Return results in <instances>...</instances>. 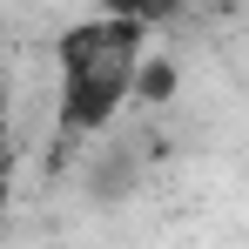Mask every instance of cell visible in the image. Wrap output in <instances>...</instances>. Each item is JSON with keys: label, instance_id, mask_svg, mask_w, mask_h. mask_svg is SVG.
<instances>
[{"label": "cell", "instance_id": "1", "mask_svg": "<svg viewBox=\"0 0 249 249\" xmlns=\"http://www.w3.org/2000/svg\"><path fill=\"white\" fill-rule=\"evenodd\" d=\"M148 34L155 27H142L128 14H101V20H81V27L54 34V68H61V88H54V155H47L54 168L128 108V74H135V54L148 47Z\"/></svg>", "mask_w": 249, "mask_h": 249}, {"label": "cell", "instance_id": "2", "mask_svg": "<svg viewBox=\"0 0 249 249\" xmlns=\"http://www.w3.org/2000/svg\"><path fill=\"white\" fill-rule=\"evenodd\" d=\"M175 88H182L175 61L142 47V54H135V74H128V101H142V108H168V101H175Z\"/></svg>", "mask_w": 249, "mask_h": 249}, {"label": "cell", "instance_id": "3", "mask_svg": "<svg viewBox=\"0 0 249 249\" xmlns=\"http://www.w3.org/2000/svg\"><path fill=\"white\" fill-rule=\"evenodd\" d=\"M101 14H128V20H142V27H168V20L182 14V0H101Z\"/></svg>", "mask_w": 249, "mask_h": 249}]
</instances>
